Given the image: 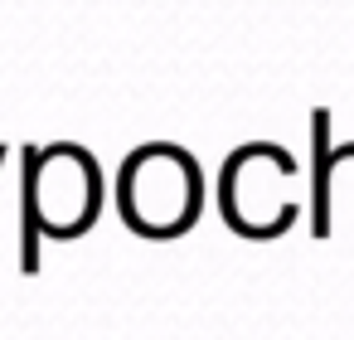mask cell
<instances>
[{
    "instance_id": "6da1fadb",
    "label": "cell",
    "mask_w": 354,
    "mask_h": 340,
    "mask_svg": "<svg viewBox=\"0 0 354 340\" xmlns=\"http://www.w3.org/2000/svg\"><path fill=\"white\" fill-rule=\"evenodd\" d=\"M102 209V165L78 141L20 151V272H39V238H83Z\"/></svg>"
},
{
    "instance_id": "7a4b0ae2",
    "label": "cell",
    "mask_w": 354,
    "mask_h": 340,
    "mask_svg": "<svg viewBox=\"0 0 354 340\" xmlns=\"http://www.w3.org/2000/svg\"><path fill=\"white\" fill-rule=\"evenodd\" d=\"M117 209L136 238H180L199 224L204 175L175 141H141L117 170Z\"/></svg>"
},
{
    "instance_id": "3957f363",
    "label": "cell",
    "mask_w": 354,
    "mask_h": 340,
    "mask_svg": "<svg viewBox=\"0 0 354 340\" xmlns=\"http://www.w3.org/2000/svg\"><path fill=\"white\" fill-rule=\"evenodd\" d=\"M6 156H10V146H0V165H6Z\"/></svg>"
}]
</instances>
